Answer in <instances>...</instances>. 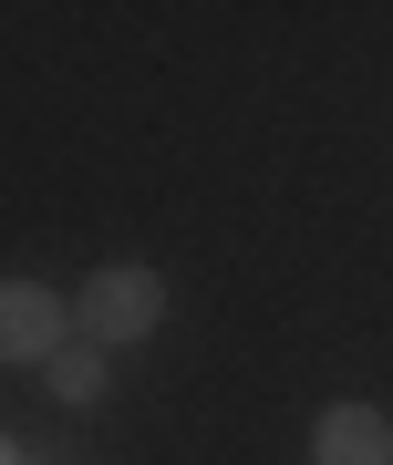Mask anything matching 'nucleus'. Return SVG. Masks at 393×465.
Here are the masks:
<instances>
[{"label":"nucleus","instance_id":"39448f33","mask_svg":"<svg viewBox=\"0 0 393 465\" xmlns=\"http://www.w3.org/2000/svg\"><path fill=\"white\" fill-rule=\"evenodd\" d=\"M0 465H11V445H0Z\"/></svg>","mask_w":393,"mask_h":465},{"label":"nucleus","instance_id":"20e7f679","mask_svg":"<svg viewBox=\"0 0 393 465\" xmlns=\"http://www.w3.org/2000/svg\"><path fill=\"white\" fill-rule=\"evenodd\" d=\"M52 393H63V403H94L104 393V362H94V351H52Z\"/></svg>","mask_w":393,"mask_h":465},{"label":"nucleus","instance_id":"f257e3e1","mask_svg":"<svg viewBox=\"0 0 393 465\" xmlns=\"http://www.w3.org/2000/svg\"><path fill=\"white\" fill-rule=\"evenodd\" d=\"M156 321H166V290H156V269L115 259V269H94V280H83V331H94L104 351H115V341H146Z\"/></svg>","mask_w":393,"mask_h":465},{"label":"nucleus","instance_id":"f03ea898","mask_svg":"<svg viewBox=\"0 0 393 465\" xmlns=\"http://www.w3.org/2000/svg\"><path fill=\"white\" fill-rule=\"evenodd\" d=\"M63 341V300L32 280H0V362H52Z\"/></svg>","mask_w":393,"mask_h":465},{"label":"nucleus","instance_id":"7ed1b4c3","mask_svg":"<svg viewBox=\"0 0 393 465\" xmlns=\"http://www.w3.org/2000/svg\"><path fill=\"white\" fill-rule=\"evenodd\" d=\"M321 465H393V424L373 403H331L321 414Z\"/></svg>","mask_w":393,"mask_h":465}]
</instances>
